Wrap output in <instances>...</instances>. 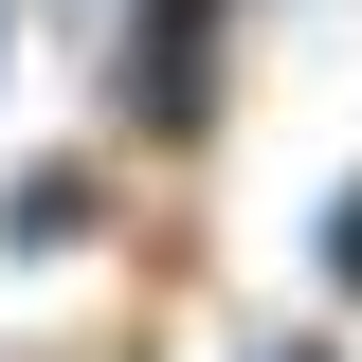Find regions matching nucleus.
I'll return each mask as SVG.
<instances>
[{
    "label": "nucleus",
    "mask_w": 362,
    "mask_h": 362,
    "mask_svg": "<svg viewBox=\"0 0 362 362\" xmlns=\"http://www.w3.org/2000/svg\"><path fill=\"white\" fill-rule=\"evenodd\" d=\"M235 18H254V0H127V18H109V145L199 163L218 109H235Z\"/></svg>",
    "instance_id": "f257e3e1"
},
{
    "label": "nucleus",
    "mask_w": 362,
    "mask_h": 362,
    "mask_svg": "<svg viewBox=\"0 0 362 362\" xmlns=\"http://www.w3.org/2000/svg\"><path fill=\"white\" fill-rule=\"evenodd\" d=\"M109 218H127V145H37V163H0V272L109 254Z\"/></svg>",
    "instance_id": "f03ea898"
},
{
    "label": "nucleus",
    "mask_w": 362,
    "mask_h": 362,
    "mask_svg": "<svg viewBox=\"0 0 362 362\" xmlns=\"http://www.w3.org/2000/svg\"><path fill=\"white\" fill-rule=\"evenodd\" d=\"M308 290H326V326H362V163L326 181V218H308Z\"/></svg>",
    "instance_id": "7ed1b4c3"
},
{
    "label": "nucleus",
    "mask_w": 362,
    "mask_h": 362,
    "mask_svg": "<svg viewBox=\"0 0 362 362\" xmlns=\"http://www.w3.org/2000/svg\"><path fill=\"white\" fill-rule=\"evenodd\" d=\"M254 362H344V326H272V344H254Z\"/></svg>",
    "instance_id": "20e7f679"
},
{
    "label": "nucleus",
    "mask_w": 362,
    "mask_h": 362,
    "mask_svg": "<svg viewBox=\"0 0 362 362\" xmlns=\"http://www.w3.org/2000/svg\"><path fill=\"white\" fill-rule=\"evenodd\" d=\"M0 54H18V0H0Z\"/></svg>",
    "instance_id": "39448f33"
}]
</instances>
